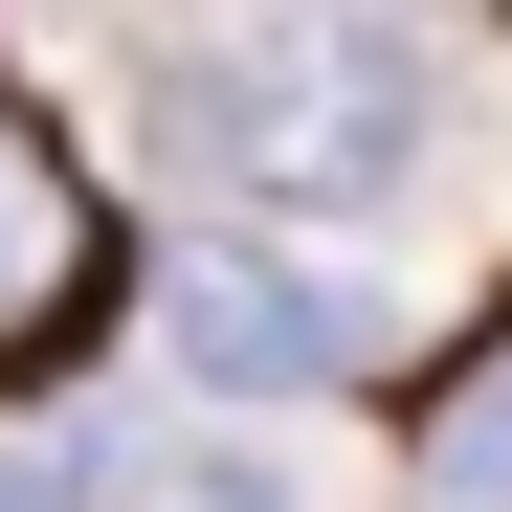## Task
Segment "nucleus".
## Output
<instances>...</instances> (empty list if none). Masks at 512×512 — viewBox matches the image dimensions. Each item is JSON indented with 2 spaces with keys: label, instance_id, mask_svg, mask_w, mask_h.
<instances>
[{
  "label": "nucleus",
  "instance_id": "4",
  "mask_svg": "<svg viewBox=\"0 0 512 512\" xmlns=\"http://www.w3.org/2000/svg\"><path fill=\"white\" fill-rule=\"evenodd\" d=\"M423 512H512V357L423 401Z\"/></svg>",
  "mask_w": 512,
  "mask_h": 512
},
{
  "label": "nucleus",
  "instance_id": "1",
  "mask_svg": "<svg viewBox=\"0 0 512 512\" xmlns=\"http://www.w3.org/2000/svg\"><path fill=\"white\" fill-rule=\"evenodd\" d=\"M156 112L245 201V245L268 223H379L423 179V45L401 23H201V45H156Z\"/></svg>",
  "mask_w": 512,
  "mask_h": 512
},
{
  "label": "nucleus",
  "instance_id": "3",
  "mask_svg": "<svg viewBox=\"0 0 512 512\" xmlns=\"http://www.w3.org/2000/svg\"><path fill=\"white\" fill-rule=\"evenodd\" d=\"M90 512H312V490H290L268 446H112Z\"/></svg>",
  "mask_w": 512,
  "mask_h": 512
},
{
  "label": "nucleus",
  "instance_id": "6",
  "mask_svg": "<svg viewBox=\"0 0 512 512\" xmlns=\"http://www.w3.org/2000/svg\"><path fill=\"white\" fill-rule=\"evenodd\" d=\"M0 268H23V179H0Z\"/></svg>",
  "mask_w": 512,
  "mask_h": 512
},
{
  "label": "nucleus",
  "instance_id": "2",
  "mask_svg": "<svg viewBox=\"0 0 512 512\" xmlns=\"http://www.w3.org/2000/svg\"><path fill=\"white\" fill-rule=\"evenodd\" d=\"M156 312H179V379H223V401H334L379 357V290L312 268V245H179Z\"/></svg>",
  "mask_w": 512,
  "mask_h": 512
},
{
  "label": "nucleus",
  "instance_id": "5",
  "mask_svg": "<svg viewBox=\"0 0 512 512\" xmlns=\"http://www.w3.org/2000/svg\"><path fill=\"white\" fill-rule=\"evenodd\" d=\"M0 512H90V468H67V446H0Z\"/></svg>",
  "mask_w": 512,
  "mask_h": 512
}]
</instances>
